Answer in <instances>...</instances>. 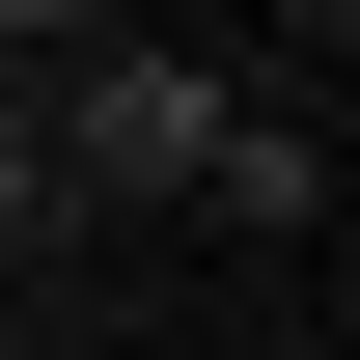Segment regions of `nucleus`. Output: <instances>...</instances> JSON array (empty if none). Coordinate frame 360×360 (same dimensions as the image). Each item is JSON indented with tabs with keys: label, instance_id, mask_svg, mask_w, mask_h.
<instances>
[{
	"label": "nucleus",
	"instance_id": "7ed1b4c3",
	"mask_svg": "<svg viewBox=\"0 0 360 360\" xmlns=\"http://www.w3.org/2000/svg\"><path fill=\"white\" fill-rule=\"evenodd\" d=\"M28 194H56V167H28V111H0V222H28Z\"/></svg>",
	"mask_w": 360,
	"mask_h": 360
},
{
	"label": "nucleus",
	"instance_id": "20e7f679",
	"mask_svg": "<svg viewBox=\"0 0 360 360\" xmlns=\"http://www.w3.org/2000/svg\"><path fill=\"white\" fill-rule=\"evenodd\" d=\"M0 28H56V0H0Z\"/></svg>",
	"mask_w": 360,
	"mask_h": 360
},
{
	"label": "nucleus",
	"instance_id": "f257e3e1",
	"mask_svg": "<svg viewBox=\"0 0 360 360\" xmlns=\"http://www.w3.org/2000/svg\"><path fill=\"white\" fill-rule=\"evenodd\" d=\"M28 167H111V194H194V167H222V56H111V84L56 111Z\"/></svg>",
	"mask_w": 360,
	"mask_h": 360
},
{
	"label": "nucleus",
	"instance_id": "f03ea898",
	"mask_svg": "<svg viewBox=\"0 0 360 360\" xmlns=\"http://www.w3.org/2000/svg\"><path fill=\"white\" fill-rule=\"evenodd\" d=\"M194 194H222V222H305V194H333V139H305V111H222V167H194Z\"/></svg>",
	"mask_w": 360,
	"mask_h": 360
}]
</instances>
